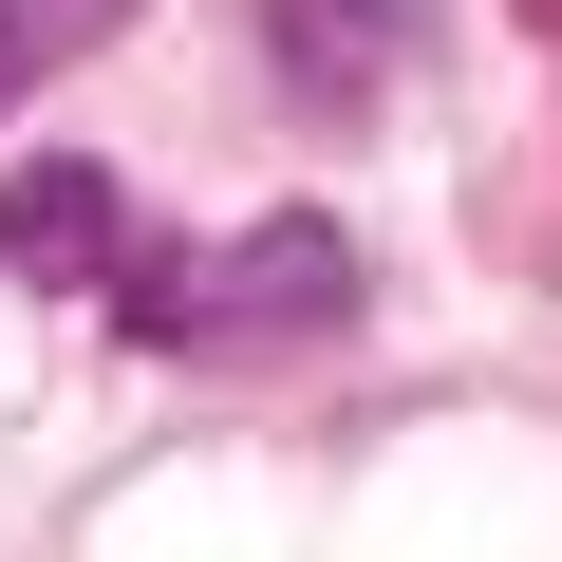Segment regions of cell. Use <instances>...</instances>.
Instances as JSON below:
<instances>
[{
  "label": "cell",
  "instance_id": "6da1fadb",
  "mask_svg": "<svg viewBox=\"0 0 562 562\" xmlns=\"http://www.w3.org/2000/svg\"><path fill=\"white\" fill-rule=\"evenodd\" d=\"M338 301H357V244H338V225H262L225 281H206V262H113V319H132L150 357H225V338L338 319Z\"/></svg>",
  "mask_w": 562,
  "mask_h": 562
},
{
  "label": "cell",
  "instance_id": "7a4b0ae2",
  "mask_svg": "<svg viewBox=\"0 0 562 562\" xmlns=\"http://www.w3.org/2000/svg\"><path fill=\"white\" fill-rule=\"evenodd\" d=\"M0 262H20V281H113V262H132L113 169H94V150H38L20 188H0Z\"/></svg>",
  "mask_w": 562,
  "mask_h": 562
},
{
  "label": "cell",
  "instance_id": "277c9868",
  "mask_svg": "<svg viewBox=\"0 0 562 562\" xmlns=\"http://www.w3.org/2000/svg\"><path fill=\"white\" fill-rule=\"evenodd\" d=\"M132 20H150V0H0V113H38V76H76Z\"/></svg>",
  "mask_w": 562,
  "mask_h": 562
},
{
  "label": "cell",
  "instance_id": "3957f363",
  "mask_svg": "<svg viewBox=\"0 0 562 562\" xmlns=\"http://www.w3.org/2000/svg\"><path fill=\"white\" fill-rule=\"evenodd\" d=\"M262 57L301 76V94H338V113H357V94H394V76H413V0H262Z\"/></svg>",
  "mask_w": 562,
  "mask_h": 562
}]
</instances>
